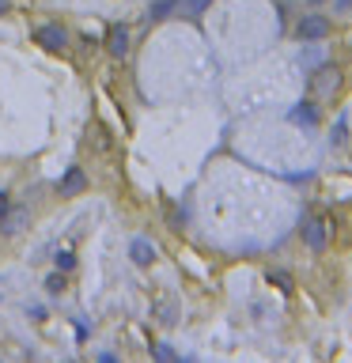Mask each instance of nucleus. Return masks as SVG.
Instances as JSON below:
<instances>
[{"label": "nucleus", "instance_id": "f257e3e1", "mask_svg": "<svg viewBox=\"0 0 352 363\" xmlns=\"http://www.w3.org/2000/svg\"><path fill=\"white\" fill-rule=\"evenodd\" d=\"M295 35H299V42H322V38L330 35V19H326V15H303Z\"/></svg>", "mask_w": 352, "mask_h": 363}, {"label": "nucleus", "instance_id": "4468645a", "mask_svg": "<svg viewBox=\"0 0 352 363\" xmlns=\"http://www.w3.org/2000/svg\"><path fill=\"white\" fill-rule=\"evenodd\" d=\"M269 280H273V284H281L284 292H292V280H288L284 272H269Z\"/></svg>", "mask_w": 352, "mask_h": 363}, {"label": "nucleus", "instance_id": "0eeeda50", "mask_svg": "<svg viewBox=\"0 0 352 363\" xmlns=\"http://www.w3.org/2000/svg\"><path fill=\"white\" fill-rule=\"evenodd\" d=\"M129 257L137 265H151L156 261V246H151L148 239H133V246H129Z\"/></svg>", "mask_w": 352, "mask_h": 363}, {"label": "nucleus", "instance_id": "423d86ee", "mask_svg": "<svg viewBox=\"0 0 352 363\" xmlns=\"http://www.w3.org/2000/svg\"><path fill=\"white\" fill-rule=\"evenodd\" d=\"M288 121H292V125H303V129H315V125H318V110H315V102H295L292 114H288Z\"/></svg>", "mask_w": 352, "mask_h": 363}, {"label": "nucleus", "instance_id": "412c9836", "mask_svg": "<svg viewBox=\"0 0 352 363\" xmlns=\"http://www.w3.org/2000/svg\"><path fill=\"white\" fill-rule=\"evenodd\" d=\"M311 4H322V0H311Z\"/></svg>", "mask_w": 352, "mask_h": 363}, {"label": "nucleus", "instance_id": "39448f33", "mask_svg": "<svg viewBox=\"0 0 352 363\" xmlns=\"http://www.w3.org/2000/svg\"><path fill=\"white\" fill-rule=\"evenodd\" d=\"M84 185H87V174L80 171V167H68L57 189H61V197H76V193H84Z\"/></svg>", "mask_w": 352, "mask_h": 363}, {"label": "nucleus", "instance_id": "1a4fd4ad", "mask_svg": "<svg viewBox=\"0 0 352 363\" xmlns=\"http://www.w3.org/2000/svg\"><path fill=\"white\" fill-rule=\"evenodd\" d=\"M337 68H322L318 72V91H337Z\"/></svg>", "mask_w": 352, "mask_h": 363}, {"label": "nucleus", "instance_id": "dca6fc26", "mask_svg": "<svg viewBox=\"0 0 352 363\" xmlns=\"http://www.w3.org/2000/svg\"><path fill=\"white\" fill-rule=\"evenodd\" d=\"M333 140H337V144H345V140H349V129H345V121H337V129H333Z\"/></svg>", "mask_w": 352, "mask_h": 363}, {"label": "nucleus", "instance_id": "20e7f679", "mask_svg": "<svg viewBox=\"0 0 352 363\" xmlns=\"http://www.w3.org/2000/svg\"><path fill=\"white\" fill-rule=\"evenodd\" d=\"M106 53H110V57H118V61L129 53V30H125L122 23H118V27H110V35H106Z\"/></svg>", "mask_w": 352, "mask_h": 363}, {"label": "nucleus", "instance_id": "6e6552de", "mask_svg": "<svg viewBox=\"0 0 352 363\" xmlns=\"http://www.w3.org/2000/svg\"><path fill=\"white\" fill-rule=\"evenodd\" d=\"M174 8H178V0H156V4L148 8V23H163Z\"/></svg>", "mask_w": 352, "mask_h": 363}, {"label": "nucleus", "instance_id": "2eb2a0df", "mask_svg": "<svg viewBox=\"0 0 352 363\" xmlns=\"http://www.w3.org/2000/svg\"><path fill=\"white\" fill-rule=\"evenodd\" d=\"M318 61H322V57H318V50H307V53H299V64H307V68H311V64H318Z\"/></svg>", "mask_w": 352, "mask_h": 363}, {"label": "nucleus", "instance_id": "f03ea898", "mask_svg": "<svg viewBox=\"0 0 352 363\" xmlns=\"http://www.w3.org/2000/svg\"><path fill=\"white\" fill-rule=\"evenodd\" d=\"M35 38H38V46H46V50H53V53H61L65 42H68V35H65L61 23H42V27L35 30Z\"/></svg>", "mask_w": 352, "mask_h": 363}, {"label": "nucleus", "instance_id": "f3484780", "mask_svg": "<svg viewBox=\"0 0 352 363\" xmlns=\"http://www.w3.org/2000/svg\"><path fill=\"white\" fill-rule=\"evenodd\" d=\"M209 4H212V0H189V12H205Z\"/></svg>", "mask_w": 352, "mask_h": 363}, {"label": "nucleus", "instance_id": "6ab92c4d", "mask_svg": "<svg viewBox=\"0 0 352 363\" xmlns=\"http://www.w3.org/2000/svg\"><path fill=\"white\" fill-rule=\"evenodd\" d=\"M4 216H8V197L0 193V220H4Z\"/></svg>", "mask_w": 352, "mask_h": 363}, {"label": "nucleus", "instance_id": "9d476101", "mask_svg": "<svg viewBox=\"0 0 352 363\" xmlns=\"http://www.w3.org/2000/svg\"><path fill=\"white\" fill-rule=\"evenodd\" d=\"M57 269H61V272L76 269V257H72V250H57Z\"/></svg>", "mask_w": 352, "mask_h": 363}, {"label": "nucleus", "instance_id": "aec40b11", "mask_svg": "<svg viewBox=\"0 0 352 363\" xmlns=\"http://www.w3.org/2000/svg\"><path fill=\"white\" fill-rule=\"evenodd\" d=\"M4 8H8V0H0V12H4Z\"/></svg>", "mask_w": 352, "mask_h": 363}, {"label": "nucleus", "instance_id": "ddd939ff", "mask_svg": "<svg viewBox=\"0 0 352 363\" xmlns=\"http://www.w3.org/2000/svg\"><path fill=\"white\" fill-rule=\"evenodd\" d=\"M156 360L171 363V360H178V356H174V348H171V344H156Z\"/></svg>", "mask_w": 352, "mask_h": 363}, {"label": "nucleus", "instance_id": "9b49d317", "mask_svg": "<svg viewBox=\"0 0 352 363\" xmlns=\"http://www.w3.org/2000/svg\"><path fill=\"white\" fill-rule=\"evenodd\" d=\"M23 223H27V212H19V216H12V220L4 223V235H15V231L23 227Z\"/></svg>", "mask_w": 352, "mask_h": 363}, {"label": "nucleus", "instance_id": "f8f14e48", "mask_svg": "<svg viewBox=\"0 0 352 363\" xmlns=\"http://www.w3.org/2000/svg\"><path fill=\"white\" fill-rule=\"evenodd\" d=\"M46 292H53V295H57V292H65V277H61V272H53V277L46 280Z\"/></svg>", "mask_w": 352, "mask_h": 363}, {"label": "nucleus", "instance_id": "a211bd4d", "mask_svg": "<svg viewBox=\"0 0 352 363\" xmlns=\"http://www.w3.org/2000/svg\"><path fill=\"white\" fill-rule=\"evenodd\" d=\"M333 8L337 12H352V0H333Z\"/></svg>", "mask_w": 352, "mask_h": 363}, {"label": "nucleus", "instance_id": "7ed1b4c3", "mask_svg": "<svg viewBox=\"0 0 352 363\" xmlns=\"http://www.w3.org/2000/svg\"><path fill=\"white\" fill-rule=\"evenodd\" d=\"M326 235H330V223H326L322 216H318V220H311L307 231H303V239H307V246L315 250V254H322V250H326Z\"/></svg>", "mask_w": 352, "mask_h": 363}]
</instances>
